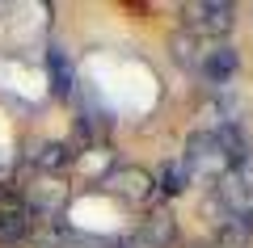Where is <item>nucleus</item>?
I'll use <instances>...</instances> for the list:
<instances>
[{
    "mask_svg": "<svg viewBox=\"0 0 253 248\" xmlns=\"http://www.w3.org/2000/svg\"><path fill=\"white\" fill-rule=\"evenodd\" d=\"M181 164H186L190 181H199V177L203 181H224V177H232V173H241L249 164V151H245V139H241L236 126L219 122V126H203V131L190 135Z\"/></svg>",
    "mask_w": 253,
    "mask_h": 248,
    "instance_id": "f257e3e1",
    "label": "nucleus"
},
{
    "mask_svg": "<svg viewBox=\"0 0 253 248\" xmlns=\"http://www.w3.org/2000/svg\"><path fill=\"white\" fill-rule=\"evenodd\" d=\"M186 181H190V173H186V164H173V169H165L161 173V194H181L186 189Z\"/></svg>",
    "mask_w": 253,
    "mask_h": 248,
    "instance_id": "423d86ee",
    "label": "nucleus"
},
{
    "mask_svg": "<svg viewBox=\"0 0 253 248\" xmlns=\"http://www.w3.org/2000/svg\"><path fill=\"white\" fill-rule=\"evenodd\" d=\"M106 189H110V194H118L126 206H144L148 198H152V177L139 173V169H118V173H110V177H106Z\"/></svg>",
    "mask_w": 253,
    "mask_h": 248,
    "instance_id": "20e7f679",
    "label": "nucleus"
},
{
    "mask_svg": "<svg viewBox=\"0 0 253 248\" xmlns=\"http://www.w3.org/2000/svg\"><path fill=\"white\" fill-rule=\"evenodd\" d=\"M181 21H186V34L199 38H224L228 30L236 26V4H224V0H194V4H181Z\"/></svg>",
    "mask_w": 253,
    "mask_h": 248,
    "instance_id": "7ed1b4c3",
    "label": "nucleus"
},
{
    "mask_svg": "<svg viewBox=\"0 0 253 248\" xmlns=\"http://www.w3.org/2000/svg\"><path fill=\"white\" fill-rule=\"evenodd\" d=\"M241 177H245V194H249V211H253V169H245Z\"/></svg>",
    "mask_w": 253,
    "mask_h": 248,
    "instance_id": "0eeeda50",
    "label": "nucleus"
},
{
    "mask_svg": "<svg viewBox=\"0 0 253 248\" xmlns=\"http://www.w3.org/2000/svg\"><path fill=\"white\" fill-rule=\"evenodd\" d=\"M173 59L190 71V76L207 80V84H228L241 68V55L224 42V38H199V34H173Z\"/></svg>",
    "mask_w": 253,
    "mask_h": 248,
    "instance_id": "f03ea898",
    "label": "nucleus"
},
{
    "mask_svg": "<svg viewBox=\"0 0 253 248\" xmlns=\"http://www.w3.org/2000/svg\"><path fill=\"white\" fill-rule=\"evenodd\" d=\"M30 206L21 202V198L13 194H0V244H17V240H26L30 231Z\"/></svg>",
    "mask_w": 253,
    "mask_h": 248,
    "instance_id": "39448f33",
    "label": "nucleus"
}]
</instances>
